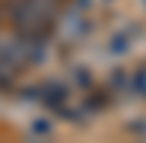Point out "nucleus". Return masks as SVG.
I'll use <instances>...</instances> for the list:
<instances>
[{"mask_svg": "<svg viewBox=\"0 0 146 143\" xmlns=\"http://www.w3.org/2000/svg\"><path fill=\"white\" fill-rule=\"evenodd\" d=\"M7 10H10L7 13L10 26L19 35H41V38H48V22H51L54 13L41 10L38 3H32V0H13Z\"/></svg>", "mask_w": 146, "mask_h": 143, "instance_id": "f257e3e1", "label": "nucleus"}, {"mask_svg": "<svg viewBox=\"0 0 146 143\" xmlns=\"http://www.w3.org/2000/svg\"><path fill=\"white\" fill-rule=\"evenodd\" d=\"M38 99H41L44 105H60V102L67 99V86L54 83V86H48V89H41V92H38Z\"/></svg>", "mask_w": 146, "mask_h": 143, "instance_id": "f03ea898", "label": "nucleus"}, {"mask_svg": "<svg viewBox=\"0 0 146 143\" xmlns=\"http://www.w3.org/2000/svg\"><path fill=\"white\" fill-rule=\"evenodd\" d=\"M16 73H19V67H13L7 57H0V86H10L16 80Z\"/></svg>", "mask_w": 146, "mask_h": 143, "instance_id": "7ed1b4c3", "label": "nucleus"}, {"mask_svg": "<svg viewBox=\"0 0 146 143\" xmlns=\"http://www.w3.org/2000/svg\"><path fill=\"white\" fill-rule=\"evenodd\" d=\"M32 134H35V137H48V134H51V121H44V118L32 121Z\"/></svg>", "mask_w": 146, "mask_h": 143, "instance_id": "20e7f679", "label": "nucleus"}]
</instances>
